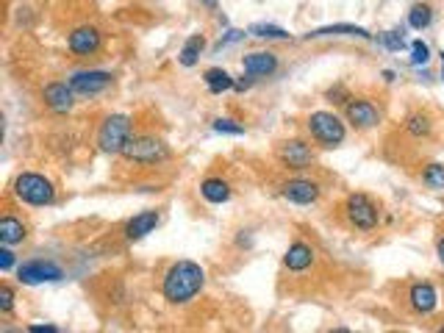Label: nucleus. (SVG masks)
Instances as JSON below:
<instances>
[{
    "mask_svg": "<svg viewBox=\"0 0 444 333\" xmlns=\"http://www.w3.org/2000/svg\"><path fill=\"white\" fill-rule=\"evenodd\" d=\"M206 283V272L200 264L195 261H178L167 269L164 275V283H161V292L169 303H189Z\"/></svg>",
    "mask_w": 444,
    "mask_h": 333,
    "instance_id": "f257e3e1",
    "label": "nucleus"
},
{
    "mask_svg": "<svg viewBox=\"0 0 444 333\" xmlns=\"http://www.w3.org/2000/svg\"><path fill=\"white\" fill-rule=\"evenodd\" d=\"M14 194L22 203H28V206H48V203H53L56 189H53V183L45 175H39V172H22L14 180Z\"/></svg>",
    "mask_w": 444,
    "mask_h": 333,
    "instance_id": "f03ea898",
    "label": "nucleus"
},
{
    "mask_svg": "<svg viewBox=\"0 0 444 333\" xmlns=\"http://www.w3.org/2000/svg\"><path fill=\"white\" fill-rule=\"evenodd\" d=\"M123 156L134 164H161L169 159V148L158 139V136H131Z\"/></svg>",
    "mask_w": 444,
    "mask_h": 333,
    "instance_id": "7ed1b4c3",
    "label": "nucleus"
},
{
    "mask_svg": "<svg viewBox=\"0 0 444 333\" xmlns=\"http://www.w3.org/2000/svg\"><path fill=\"white\" fill-rule=\"evenodd\" d=\"M128 139H131V117H125V114L106 117V122L100 125V134H97L100 150L103 153H123Z\"/></svg>",
    "mask_w": 444,
    "mask_h": 333,
    "instance_id": "20e7f679",
    "label": "nucleus"
},
{
    "mask_svg": "<svg viewBox=\"0 0 444 333\" xmlns=\"http://www.w3.org/2000/svg\"><path fill=\"white\" fill-rule=\"evenodd\" d=\"M308 131L322 148H336L345 142V122L331 111H314L308 117Z\"/></svg>",
    "mask_w": 444,
    "mask_h": 333,
    "instance_id": "39448f33",
    "label": "nucleus"
},
{
    "mask_svg": "<svg viewBox=\"0 0 444 333\" xmlns=\"http://www.w3.org/2000/svg\"><path fill=\"white\" fill-rule=\"evenodd\" d=\"M345 211H347V220H350L353 228H359V231H372V228H377L380 211H377L375 200L367 197L364 192H353V194L345 200Z\"/></svg>",
    "mask_w": 444,
    "mask_h": 333,
    "instance_id": "423d86ee",
    "label": "nucleus"
},
{
    "mask_svg": "<svg viewBox=\"0 0 444 333\" xmlns=\"http://www.w3.org/2000/svg\"><path fill=\"white\" fill-rule=\"evenodd\" d=\"M62 267L53 261H28L20 267V281L22 283H50V281H62Z\"/></svg>",
    "mask_w": 444,
    "mask_h": 333,
    "instance_id": "0eeeda50",
    "label": "nucleus"
},
{
    "mask_svg": "<svg viewBox=\"0 0 444 333\" xmlns=\"http://www.w3.org/2000/svg\"><path fill=\"white\" fill-rule=\"evenodd\" d=\"M345 117H347V122L353 128H361V131L375 128L380 122V111L375 108V103H370V100H350L345 106Z\"/></svg>",
    "mask_w": 444,
    "mask_h": 333,
    "instance_id": "6e6552de",
    "label": "nucleus"
},
{
    "mask_svg": "<svg viewBox=\"0 0 444 333\" xmlns=\"http://www.w3.org/2000/svg\"><path fill=\"white\" fill-rule=\"evenodd\" d=\"M278 159L289 166V169H305V166L314 162V153H311V148H308L305 142L292 139V142H284V145L278 148Z\"/></svg>",
    "mask_w": 444,
    "mask_h": 333,
    "instance_id": "1a4fd4ad",
    "label": "nucleus"
},
{
    "mask_svg": "<svg viewBox=\"0 0 444 333\" xmlns=\"http://www.w3.org/2000/svg\"><path fill=\"white\" fill-rule=\"evenodd\" d=\"M281 192H284V197H286L289 203L308 206V203H317V197H319V183H317V180H303V178H297V180L284 183Z\"/></svg>",
    "mask_w": 444,
    "mask_h": 333,
    "instance_id": "9d476101",
    "label": "nucleus"
},
{
    "mask_svg": "<svg viewBox=\"0 0 444 333\" xmlns=\"http://www.w3.org/2000/svg\"><path fill=\"white\" fill-rule=\"evenodd\" d=\"M111 83V76L103 70H89V73H75L70 78V86L78 94H97Z\"/></svg>",
    "mask_w": 444,
    "mask_h": 333,
    "instance_id": "9b49d317",
    "label": "nucleus"
},
{
    "mask_svg": "<svg viewBox=\"0 0 444 333\" xmlns=\"http://www.w3.org/2000/svg\"><path fill=\"white\" fill-rule=\"evenodd\" d=\"M100 48V31L92 25H81L70 34V50L78 56H92Z\"/></svg>",
    "mask_w": 444,
    "mask_h": 333,
    "instance_id": "f8f14e48",
    "label": "nucleus"
},
{
    "mask_svg": "<svg viewBox=\"0 0 444 333\" xmlns=\"http://www.w3.org/2000/svg\"><path fill=\"white\" fill-rule=\"evenodd\" d=\"M45 103H48L50 111L67 114V111L73 108V86H67V83H62V81L48 83V86H45Z\"/></svg>",
    "mask_w": 444,
    "mask_h": 333,
    "instance_id": "ddd939ff",
    "label": "nucleus"
},
{
    "mask_svg": "<svg viewBox=\"0 0 444 333\" xmlns=\"http://www.w3.org/2000/svg\"><path fill=\"white\" fill-rule=\"evenodd\" d=\"M408 300H411V309L417 314H431L436 309V303H439V295H436V289L431 283H414L411 292H408Z\"/></svg>",
    "mask_w": 444,
    "mask_h": 333,
    "instance_id": "4468645a",
    "label": "nucleus"
},
{
    "mask_svg": "<svg viewBox=\"0 0 444 333\" xmlns=\"http://www.w3.org/2000/svg\"><path fill=\"white\" fill-rule=\"evenodd\" d=\"M242 67H244V73L247 76H272L275 70H278V59H275V53H264V50H258V53H250V56H244V62H242Z\"/></svg>",
    "mask_w": 444,
    "mask_h": 333,
    "instance_id": "2eb2a0df",
    "label": "nucleus"
},
{
    "mask_svg": "<svg viewBox=\"0 0 444 333\" xmlns=\"http://www.w3.org/2000/svg\"><path fill=\"white\" fill-rule=\"evenodd\" d=\"M155 225H158V211H142V214H137L134 220H128V225H125V236H128L131 242L145 239L148 234L155 231Z\"/></svg>",
    "mask_w": 444,
    "mask_h": 333,
    "instance_id": "dca6fc26",
    "label": "nucleus"
},
{
    "mask_svg": "<svg viewBox=\"0 0 444 333\" xmlns=\"http://www.w3.org/2000/svg\"><path fill=\"white\" fill-rule=\"evenodd\" d=\"M284 264H286L292 272H303V269H308V267L314 264V250L308 248L305 242H295L292 248L286 250Z\"/></svg>",
    "mask_w": 444,
    "mask_h": 333,
    "instance_id": "f3484780",
    "label": "nucleus"
},
{
    "mask_svg": "<svg viewBox=\"0 0 444 333\" xmlns=\"http://www.w3.org/2000/svg\"><path fill=\"white\" fill-rule=\"evenodd\" d=\"M25 239V225L17 217H3L0 220V242L3 245H20Z\"/></svg>",
    "mask_w": 444,
    "mask_h": 333,
    "instance_id": "a211bd4d",
    "label": "nucleus"
},
{
    "mask_svg": "<svg viewBox=\"0 0 444 333\" xmlns=\"http://www.w3.org/2000/svg\"><path fill=\"white\" fill-rule=\"evenodd\" d=\"M319 36H361V39H370L372 34L359 28V25H328V28L308 31V39H319Z\"/></svg>",
    "mask_w": 444,
    "mask_h": 333,
    "instance_id": "6ab92c4d",
    "label": "nucleus"
},
{
    "mask_svg": "<svg viewBox=\"0 0 444 333\" xmlns=\"http://www.w3.org/2000/svg\"><path fill=\"white\" fill-rule=\"evenodd\" d=\"M200 194H203L209 203H225V200L230 197V186H228V180H222V178H206V180L200 183Z\"/></svg>",
    "mask_w": 444,
    "mask_h": 333,
    "instance_id": "aec40b11",
    "label": "nucleus"
},
{
    "mask_svg": "<svg viewBox=\"0 0 444 333\" xmlns=\"http://www.w3.org/2000/svg\"><path fill=\"white\" fill-rule=\"evenodd\" d=\"M203 36L200 34H195V36H189L186 39V45H183V50H181V64L183 67H195L197 64V59H200V50H203Z\"/></svg>",
    "mask_w": 444,
    "mask_h": 333,
    "instance_id": "412c9836",
    "label": "nucleus"
},
{
    "mask_svg": "<svg viewBox=\"0 0 444 333\" xmlns=\"http://www.w3.org/2000/svg\"><path fill=\"white\" fill-rule=\"evenodd\" d=\"M206 86L214 92V94H222V92H228V89H233V78L225 73V70H209L206 73Z\"/></svg>",
    "mask_w": 444,
    "mask_h": 333,
    "instance_id": "4be33fe9",
    "label": "nucleus"
},
{
    "mask_svg": "<svg viewBox=\"0 0 444 333\" xmlns=\"http://www.w3.org/2000/svg\"><path fill=\"white\" fill-rule=\"evenodd\" d=\"M431 20H433V11H431V6H425V3H419V6H414V8L408 11V25L417 28V31L428 28Z\"/></svg>",
    "mask_w": 444,
    "mask_h": 333,
    "instance_id": "5701e85b",
    "label": "nucleus"
},
{
    "mask_svg": "<svg viewBox=\"0 0 444 333\" xmlns=\"http://www.w3.org/2000/svg\"><path fill=\"white\" fill-rule=\"evenodd\" d=\"M250 34L258 39H289V31H284L278 25H253Z\"/></svg>",
    "mask_w": 444,
    "mask_h": 333,
    "instance_id": "b1692460",
    "label": "nucleus"
},
{
    "mask_svg": "<svg viewBox=\"0 0 444 333\" xmlns=\"http://www.w3.org/2000/svg\"><path fill=\"white\" fill-rule=\"evenodd\" d=\"M422 180L431 186V189H444V166L442 164H428L422 172Z\"/></svg>",
    "mask_w": 444,
    "mask_h": 333,
    "instance_id": "393cba45",
    "label": "nucleus"
},
{
    "mask_svg": "<svg viewBox=\"0 0 444 333\" xmlns=\"http://www.w3.org/2000/svg\"><path fill=\"white\" fill-rule=\"evenodd\" d=\"M408 134H411V136H417V139L428 136V134H431V122H428V117L414 114V117L408 120Z\"/></svg>",
    "mask_w": 444,
    "mask_h": 333,
    "instance_id": "a878e982",
    "label": "nucleus"
},
{
    "mask_svg": "<svg viewBox=\"0 0 444 333\" xmlns=\"http://www.w3.org/2000/svg\"><path fill=\"white\" fill-rule=\"evenodd\" d=\"M411 50H414V56H411V62H414V64H425V62L431 59V50H428V45H425V42H419V39L411 45Z\"/></svg>",
    "mask_w": 444,
    "mask_h": 333,
    "instance_id": "bb28decb",
    "label": "nucleus"
},
{
    "mask_svg": "<svg viewBox=\"0 0 444 333\" xmlns=\"http://www.w3.org/2000/svg\"><path fill=\"white\" fill-rule=\"evenodd\" d=\"M214 131H217V134H236V136L244 134V128L236 125L233 120H217V122H214Z\"/></svg>",
    "mask_w": 444,
    "mask_h": 333,
    "instance_id": "cd10ccee",
    "label": "nucleus"
},
{
    "mask_svg": "<svg viewBox=\"0 0 444 333\" xmlns=\"http://www.w3.org/2000/svg\"><path fill=\"white\" fill-rule=\"evenodd\" d=\"M383 45H386L389 50H400V48L405 45V39L400 36V31H389V34H383Z\"/></svg>",
    "mask_w": 444,
    "mask_h": 333,
    "instance_id": "c85d7f7f",
    "label": "nucleus"
},
{
    "mask_svg": "<svg viewBox=\"0 0 444 333\" xmlns=\"http://www.w3.org/2000/svg\"><path fill=\"white\" fill-rule=\"evenodd\" d=\"M11 306H14V292H11V286H0V311L8 314Z\"/></svg>",
    "mask_w": 444,
    "mask_h": 333,
    "instance_id": "c756f323",
    "label": "nucleus"
},
{
    "mask_svg": "<svg viewBox=\"0 0 444 333\" xmlns=\"http://www.w3.org/2000/svg\"><path fill=\"white\" fill-rule=\"evenodd\" d=\"M11 264H14V253L8 250V245L0 250V269L6 272V269H11Z\"/></svg>",
    "mask_w": 444,
    "mask_h": 333,
    "instance_id": "7c9ffc66",
    "label": "nucleus"
},
{
    "mask_svg": "<svg viewBox=\"0 0 444 333\" xmlns=\"http://www.w3.org/2000/svg\"><path fill=\"white\" fill-rule=\"evenodd\" d=\"M31 331L34 333H56L53 325H31Z\"/></svg>",
    "mask_w": 444,
    "mask_h": 333,
    "instance_id": "2f4dec72",
    "label": "nucleus"
},
{
    "mask_svg": "<svg viewBox=\"0 0 444 333\" xmlns=\"http://www.w3.org/2000/svg\"><path fill=\"white\" fill-rule=\"evenodd\" d=\"M436 250H439V261L444 264V239H439V245H436Z\"/></svg>",
    "mask_w": 444,
    "mask_h": 333,
    "instance_id": "473e14b6",
    "label": "nucleus"
},
{
    "mask_svg": "<svg viewBox=\"0 0 444 333\" xmlns=\"http://www.w3.org/2000/svg\"><path fill=\"white\" fill-rule=\"evenodd\" d=\"M203 3H206L209 8H217V0H203Z\"/></svg>",
    "mask_w": 444,
    "mask_h": 333,
    "instance_id": "72a5a7b5",
    "label": "nucleus"
},
{
    "mask_svg": "<svg viewBox=\"0 0 444 333\" xmlns=\"http://www.w3.org/2000/svg\"><path fill=\"white\" fill-rule=\"evenodd\" d=\"M442 76H444V53H442Z\"/></svg>",
    "mask_w": 444,
    "mask_h": 333,
    "instance_id": "f704fd0d",
    "label": "nucleus"
}]
</instances>
